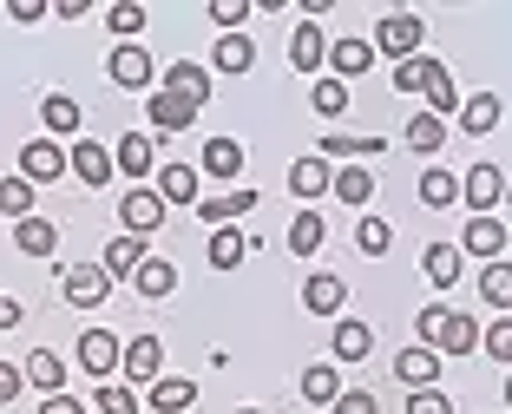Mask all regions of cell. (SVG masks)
I'll return each mask as SVG.
<instances>
[{
    "label": "cell",
    "instance_id": "cell-1",
    "mask_svg": "<svg viewBox=\"0 0 512 414\" xmlns=\"http://www.w3.org/2000/svg\"><path fill=\"white\" fill-rule=\"evenodd\" d=\"M394 92H427V112H453L460 106V92H453V73L440 60H427V53H414V60L394 66Z\"/></svg>",
    "mask_w": 512,
    "mask_h": 414
},
{
    "label": "cell",
    "instance_id": "cell-2",
    "mask_svg": "<svg viewBox=\"0 0 512 414\" xmlns=\"http://www.w3.org/2000/svg\"><path fill=\"white\" fill-rule=\"evenodd\" d=\"M421 40H427V20L421 14H388L368 46H375V53H388V60L401 66V60H414V53H421Z\"/></svg>",
    "mask_w": 512,
    "mask_h": 414
},
{
    "label": "cell",
    "instance_id": "cell-3",
    "mask_svg": "<svg viewBox=\"0 0 512 414\" xmlns=\"http://www.w3.org/2000/svg\"><path fill=\"white\" fill-rule=\"evenodd\" d=\"M66 171H73L86 191H106V184H112V145H99V138H73V145H66Z\"/></svg>",
    "mask_w": 512,
    "mask_h": 414
},
{
    "label": "cell",
    "instance_id": "cell-4",
    "mask_svg": "<svg viewBox=\"0 0 512 414\" xmlns=\"http://www.w3.org/2000/svg\"><path fill=\"white\" fill-rule=\"evenodd\" d=\"M60 296L73 309H99V303H112V276L99 270V263H73V270L60 276Z\"/></svg>",
    "mask_w": 512,
    "mask_h": 414
},
{
    "label": "cell",
    "instance_id": "cell-5",
    "mask_svg": "<svg viewBox=\"0 0 512 414\" xmlns=\"http://www.w3.org/2000/svg\"><path fill=\"white\" fill-rule=\"evenodd\" d=\"M106 73H112V86H125V92H145L151 79H158V66H151V53H145L138 40H125V46H112Z\"/></svg>",
    "mask_w": 512,
    "mask_h": 414
},
{
    "label": "cell",
    "instance_id": "cell-6",
    "mask_svg": "<svg viewBox=\"0 0 512 414\" xmlns=\"http://www.w3.org/2000/svg\"><path fill=\"white\" fill-rule=\"evenodd\" d=\"M119 375L125 382H158V375H165V342L158 336H132L119 349Z\"/></svg>",
    "mask_w": 512,
    "mask_h": 414
},
{
    "label": "cell",
    "instance_id": "cell-7",
    "mask_svg": "<svg viewBox=\"0 0 512 414\" xmlns=\"http://www.w3.org/2000/svg\"><path fill=\"white\" fill-rule=\"evenodd\" d=\"M119 217H125V237H145V230L165 224V198H158L151 184H132V191L119 198Z\"/></svg>",
    "mask_w": 512,
    "mask_h": 414
},
{
    "label": "cell",
    "instance_id": "cell-8",
    "mask_svg": "<svg viewBox=\"0 0 512 414\" xmlns=\"http://www.w3.org/2000/svg\"><path fill=\"white\" fill-rule=\"evenodd\" d=\"M460 198L473 204V217H493L499 198H506V171L499 165H473L467 178H460Z\"/></svg>",
    "mask_w": 512,
    "mask_h": 414
},
{
    "label": "cell",
    "instance_id": "cell-9",
    "mask_svg": "<svg viewBox=\"0 0 512 414\" xmlns=\"http://www.w3.org/2000/svg\"><path fill=\"white\" fill-rule=\"evenodd\" d=\"M66 171V145H53V138H27L20 145V178L27 184H53Z\"/></svg>",
    "mask_w": 512,
    "mask_h": 414
},
{
    "label": "cell",
    "instance_id": "cell-10",
    "mask_svg": "<svg viewBox=\"0 0 512 414\" xmlns=\"http://www.w3.org/2000/svg\"><path fill=\"white\" fill-rule=\"evenodd\" d=\"M211 86H217V79H211V66H197V60H178V66H165V92H171V99H184V106H204V99H211Z\"/></svg>",
    "mask_w": 512,
    "mask_h": 414
},
{
    "label": "cell",
    "instance_id": "cell-11",
    "mask_svg": "<svg viewBox=\"0 0 512 414\" xmlns=\"http://www.w3.org/2000/svg\"><path fill=\"white\" fill-rule=\"evenodd\" d=\"M119 349H125L119 336H106V329H86L73 355H79V368H86V375H99V382H112V368H119Z\"/></svg>",
    "mask_w": 512,
    "mask_h": 414
},
{
    "label": "cell",
    "instance_id": "cell-12",
    "mask_svg": "<svg viewBox=\"0 0 512 414\" xmlns=\"http://www.w3.org/2000/svg\"><path fill=\"white\" fill-rule=\"evenodd\" d=\"M342 303H348V283L335 270H316L302 283V309H309V316H342Z\"/></svg>",
    "mask_w": 512,
    "mask_h": 414
},
{
    "label": "cell",
    "instance_id": "cell-13",
    "mask_svg": "<svg viewBox=\"0 0 512 414\" xmlns=\"http://www.w3.org/2000/svg\"><path fill=\"white\" fill-rule=\"evenodd\" d=\"M132 290L145 296V303H165V296L178 290V263H171V257H145L132 270Z\"/></svg>",
    "mask_w": 512,
    "mask_h": 414
},
{
    "label": "cell",
    "instance_id": "cell-14",
    "mask_svg": "<svg viewBox=\"0 0 512 414\" xmlns=\"http://www.w3.org/2000/svg\"><path fill=\"white\" fill-rule=\"evenodd\" d=\"M329 355H335V362H368V355H375V329L355 322V316H342V322H335V336H329Z\"/></svg>",
    "mask_w": 512,
    "mask_h": 414
},
{
    "label": "cell",
    "instance_id": "cell-15",
    "mask_svg": "<svg viewBox=\"0 0 512 414\" xmlns=\"http://www.w3.org/2000/svg\"><path fill=\"white\" fill-rule=\"evenodd\" d=\"M453 250H473V257L499 263V257H506V224H499V217H473V224H467V237H460Z\"/></svg>",
    "mask_w": 512,
    "mask_h": 414
},
{
    "label": "cell",
    "instance_id": "cell-16",
    "mask_svg": "<svg viewBox=\"0 0 512 414\" xmlns=\"http://www.w3.org/2000/svg\"><path fill=\"white\" fill-rule=\"evenodd\" d=\"M145 257H151V250H145V237H112V244H106V257H99V270H106L112 283H132V270H138Z\"/></svg>",
    "mask_w": 512,
    "mask_h": 414
},
{
    "label": "cell",
    "instance_id": "cell-17",
    "mask_svg": "<svg viewBox=\"0 0 512 414\" xmlns=\"http://www.w3.org/2000/svg\"><path fill=\"white\" fill-rule=\"evenodd\" d=\"M250 204H256V191H243V184H237V191H211V198H197V217H204L211 230H224L230 217H243Z\"/></svg>",
    "mask_w": 512,
    "mask_h": 414
},
{
    "label": "cell",
    "instance_id": "cell-18",
    "mask_svg": "<svg viewBox=\"0 0 512 414\" xmlns=\"http://www.w3.org/2000/svg\"><path fill=\"white\" fill-rule=\"evenodd\" d=\"M329 198H342L348 211H362V204L375 198V171H368V165H342V171L329 178Z\"/></svg>",
    "mask_w": 512,
    "mask_h": 414
},
{
    "label": "cell",
    "instance_id": "cell-19",
    "mask_svg": "<svg viewBox=\"0 0 512 414\" xmlns=\"http://www.w3.org/2000/svg\"><path fill=\"white\" fill-rule=\"evenodd\" d=\"M14 250H27V257H53V250H60V224H53V217H20V224H14Z\"/></svg>",
    "mask_w": 512,
    "mask_h": 414
},
{
    "label": "cell",
    "instance_id": "cell-20",
    "mask_svg": "<svg viewBox=\"0 0 512 414\" xmlns=\"http://www.w3.org/2000/svg\"><path fill=\"white\" fill-rule=\"evenodd\" d=\"M112 165L125 171V178H151V165H158V152H151L145 132H125L119 145H112Z\"/></svg>",
    "mask_w": 512,
    "mask_h": 414
},
{
    "label": "cell",
    "instance_id": "cell-21",
    "mask_svg": "<svg viewBox=\"0 0 512 414\" xmlns=\"http://www.w3.org/2000/svg\"><path fill=\"white\" fill-rule=\"evenodd\" d=\"M145 119L158 125V132H191L197 112L184 106V99H171V92H151V99H145Z\"/></svg>",
    "mask_w": 512,
    "mask_h": 414
},
{
    "label": "cell",
    "instance_id": "cell-22",
    "mask_svg": "<svg viewBox=\"0 0 512 414\" xmlns=\"http://www.w3.org/2000/svg\"><path fill=\"white\" fill-rule=\"evenodd\" d=\"M211 66H217V73H230V79L250 73V66H256V40H243V33H224V40L211 46Z\"/></svg>",
    "mask_w": 512,
    "mask_h": 414
},
{
    "label": "cell",
    "instance_id": "cell-23",
    "mask_svg": "<svg viewBox=\"0 0 512 414\" xmlns=\"http://www.w3.org/2000/svg\"><path fill=\"white\" fill-rule=\"evenodd\" d=\"M421 276L434 283V290H453V283H460V250L453 244H427L421 250Z\"/></svg>",
    "mask_w": 512,
    "mask_h": 414
},
{
    "label": "cell",
    "instance_id": "cell-24",
    "mask_svg": "<svg viewBox=\"0 0 512 414\" xmlns=\"http://www.w3.org/2000/svg\"><path fill=\"white\" fill-rule=\"evenodd\" d=\"M329 178H335L329 158H296V165H289V191H296V198H322Z\"/></svg>",
    "mask_w": 512,
    "mask_h": 414
},
{
    "label": "cell",
    "instance_id": "cell-25",
    "mask_svg": "<svg viewBox=\"0 0 512 414\" xmlns=\"http://www.w3.org/2000/svg\"><path fill=\"white\" fill-rule=\"evenodd\" d=\"M322 53H329L322 27H316V20H302V27H296V40H289V66H296V73H316V66H322Z\"/></svg>",
    "mask_w": 512,
    "mask_h": 414
},
{
    "label": "cell",
    "instance_id": "cell-26",
    "mask_svg": "<svg viewBox=\"0 0 512 414\" xmlns=\"http://www.w3.org/2000/svg\"><path fill=\"white\" fill-rule=\"evenodd\" d=\"M335 395H342V375H335V362H309V368H302V401H309V408H329Z\"/></svg>",
    "mask_w": 512,
    "mask_h": 414
},
{
    "label": "cell",
    "instance_id": "cell-27",
    "mask_svg": "<svg viewBox=\"0 0 512 414\" xmlns=\"http://www.w3.org/2000/svg\"><path fill=\"white\" fill-rule=\"evenodd\" d=\"M20 375H27V382L40 388V395H60V388H66V362H60V355H53V349H33Z\"/></svg>",
    "mask_w": 512,
    "mask_h": 414
},
{
    "label": "cell",
    "instance_id": "cell-28",
    "mask_svg": "<svg viewBox=\"0 0 512 414\" xmlns=\"http://www.w3.org/2000/svg\"><path fill=\"white\" fill-rule=\"evenodd\" d=\"M394 375H401L407 388H434L440 382V355L434 349H407V355H394Z\"/></svg>",
    "mask_w": 512,
    "mask_h": 414
},
{
    "label": "cell",
    "instance_id": "cell-29",
    "mask_svg": "<svg viewBox=\"0 0 512 414\" xmlns=\"http://www.w3.org/2000/svg\"><path fill=\"white\" fill-rule=\"evenodd\" d=\"M473 349H480V322H473V316H447V329H440L434 355L447 362V355H473Z\"/></svg>",
    "mask_w": 512,
    "mask_h": 414
},
{
    "label": "cell",
    "instance_id": "cell-30",
    "mask_svg": "<svg viewBox=\"0 0 512 414\" xmlns=\"http://www.w3.org/2000/svg\"><path fill=\"white\" fill-rule=\"evenodd\" d=\"M329 66H335V79H355V73L375 66V46L368 40H329Z\"/></svg>",
    "mask_w": 512,
    "mask_h": 414
},
{
    "label": "cell",
    "instance_id": "cell-31",
    "mask_svg": "<svg viewBox=\"0 0 512 414\" xmlns=\"http://www.w3.org/2000/svg\"><path fill=\"white\" fill-rule=\"evenodd\" d=\"M197 401V382H184V375H158V382H151V408L158 414H184Z\"/></svg>",
    "mask_w": 512,
    "mask_h": 414
},
{
    "label": "cell",
    "instance_id": "cell-32",
    "mask_svg": "<svg viewBox=\"0 0 512 414\" xmlns=\"http://www.w3.org/2000/svg\"><path fill=\"white\" fill-rule=\"evenodd\" d=\"M204 257H211V270H237L243 257H250V237H243V230H211V250H204Z\"/></svg>",
    "mask_w": 512,
    "mask_h": 414
},
{
    "label": "cell",
    "instance_id": "cell-33",
    "mask_svg": "<svg viewBox=\"0 0 512 414\" xmlns=\"http://www.w3.org/2000/svg\"><path fill=\"white\" fill-rule=\"evenodd\" d=\"M204 171H211L217 184H230L243 171V145L237 138H211V145H204Z\"/></svg>",
    "mask_w": 512,
    "mask_h": 414
},
{
    "label": "cell",
    "instance_id": "cell-34",
    "mask_svg": "<svg viewBox=\"0 0 512 414\" xmlns=\"http://www.w3.org/2000/svg\"><path fill=\"white\" fill-rule=\"evenodd\" d=\"M375 152H381V138H348V132H335V138H322V152H316V158H342V165H368Z\"/></svg>",
    "mask_w": 512,
    "mask_h": 414
},
{
    "label": "cell",
    "instance_id": "cell-35",
    "mask_svg": "<svg viewBox=\"0 0 512 414\" xmlns=\"http://www.w3.org/2000/svg\"><path fill=\"white\" fill-rule=\"evenodd\" d=\"M322 237H329V224H322V211H296V224H289V250L296 257H316Z\"/></svg>",
    "mask_w": 512,
    "mask_h": 414
},
{
    "label": "cell",
    "instance_id": "cell-36",
    "mask_svg": "<svg viewBox=\"0 0 512 414\" xmlns=\"http://www.w3.org/2000/svg\"><path fill=\"white\" fill-rule=\"evenodd\" d=\"M421 204H427V211H447V204H460V178H447L440 165H427V171H421Z\"/></svg>",
    "mask_w": 512,
    "mask_h": 414
},
{
    "label": "cell",
    "instance_id": "cell-37",
    "mask_svg": "<svg viewBox=\"0 0 512 414\" xmlns=\"http://www.w3.org/2000/svg\"><path fill=\"white\" fill-rule=\"evenodd\" d=\"M499 119H506V106H499V92H480V99H467V106H460V125H467L473 138H480V132H493Z\"/></svg>",
    "mask_w": 512,
    "mask_h": 414
},
{
    "label": "cell",
    "instance_id": "cell-38",
    "mask_svg": "<svg viewBox=\"0 0 512 414\" xmlns=\"http://www.w3.org/2000/svg\"><path fill=\"white\" fill-rule=\"evenodd\" d=\"M158 198L165 204H197V171L191 165H165L158 171Z\"/></svg>",
    "mask_w": 512,
    "mask_h": 414
},
{
    "label": "cell",
    "instance_id": "cell-39",
    "mask_svg": "<svg viewBox=\"0 0 512 414\" xmlns=\"http://www.w3.org/2000/svg\"><path fill=\"white\" fill-rule=\"evenodd\" d=\"M407 145H414L421 158H434L440 145H447V125H440L434 112H414V119H407Z\"/></svg>",
    "mask_w": 512,
    "mask_h": 414
},
{
    "label": "cell",
    "instance_id": "cell-40",
    "mask_svg": "<svg viewBox=\"0 0 512 414\" xmlns=\"http://www.w3.org/2000/svg\"><path fill=\"white\" fill-rule=\"evenodd\" d=\"M40 119H46V132H53V138H60V132H79V99L46 92V99H40Z\"/></svg>",
    "mask_w": 512,
    "mask_h": 414
},
{
    "label": "cell",
    "instance_id": "cell-41",
    "mask_svg": "<svg viewBox=\"0 0 512 414\" xmlns=\"http://www.w3.org/2000/svg\"><path fill=\"white\" fill-rule=\"evenodd\" d=\"M480 303L512 309V263H506V257H499V263H486V276H480Z\"/></svg>",
    "mask_w": 512,
    "mask_h": 414
},
{
    "label": "cell",
    "instance_id": "cell-42",
    "mask_svg": "<svg viewBox=\"0 0 512 414\" xmlns=\"http://www.w3.org/2000/svg\"><path fill=\"white\" fill-rule=\"evenodd\" d=\"M309 106H316L322 112V119H342V112H348V86H342V79H316V92H309Z\"/></svg>",
    "mask_w": 512,
    "mask_h": 414
},
{
    "label": "cell",
    "instance_id": "cell-43",
    "mask_svg": "<svg viewBox=\"0 0 512 414\" xmlns=\"http://www.w3.org/2000/svg\"><path fill=\"white\" fill-rule=\"evenodd\" d=\"M0 204H7V217H33V184L27 178H0Z\"/></svg>",
    "mask_w": 512,
    "mask_h": 414
},
{
    "label": "cell",
    "instance_id": "cell-44",
    "mask_svg": "<svg viewBox=\"0 0 512 414\" xmlns=\"http://www.w3.org/2000/svg\"><path fill=\"white\" fill-rule=\"evenodd\" d=\"M99 414H138V395L125 382H99V401H92Z\"/></svg>",
    "mask_w": 512,
    "mask_h": 414
},
{
    "label": "cell",
    "instance_id": "cell-45",
    "mask_svg": "<svg viewBox=\"0 0 512 414\" xmlns=\"http://www.w3.org/2000/svg\"><path fill=\"white\" fill-rule=\"evenodd\" d=\"M355 244H362V257H381V250L394 244V230H388V217H362V230H355Z\"/></svg>",
    "mask_w": 512,
    "mask_h": 414
},
{
    "label": "cell",
    "instance_id": "cell-46",
    "mask_svg": "<svg viewBox=\"0 0 512 414\" xmlns=\"http://www.w3.org/2000/svg\"><path fill=\"white\" fill-rule=\"evenodd\" d=\"M250 14H256V0H211V27H224V33H237Z\"/></svg>",
    "mask_w": 512,
    "mask_h": 414
},
{
    "label": "cell",
    "instance_id": "cell-47",
    "mask_svg": "<svg viewBox=\"0 0 512 414\" xmlns=\"http://www.w3.org/2000/svg\"><path fill=\"white\" fill-rule=\"evenodd\" d=\"M106 20H112V33H119V46H125L138 27H145V7H138V0H119V7H112Z\"/></svg>",
    "mask_w": 512,
    "mask_h": 414
},
{
    "label": "cell",
    "instance_id": "cell-48",
    "mask_svg": "<svg viewBox=\"0 0 512 414\" xmlns=\"http://www.w3.org/2000/svg\"><path fill=\"white\" fill-rule=\"evenodd\" d=\"M447 316H453L447 303H427L421 316H414V329H421V349H434V342H440V329H447Z\"/></svg>",
    "mask_w": 512,
    "mask_h": 414
},
{
    "label": "cell",
    "instance_id": "cell-49",
    "mask_svg": "<svg viewBox=\"0 0 512 414\" xmlns=\"http://www.w3.org/2000/svg\"><path fill=\"white\" fill-rule=\"evenodd\" d=\"M329 408H335V414H381V401H375V388H342Z\"/></svg>",
    "mask_w": 512,
    "mask_h": 414
},
{
    "label": "cell",
    "instance_id": "cell-50",
    "mask_svg": "<svg viewBox=\"0 0 512 414\" xmlns=\"http://www.w3.org/2000/svg\"><path fill=\"white\" fill-rule=\"evenodd\" d=\"M407 414H453V401L440 395V388H414V395H407Z\"/></svg>",
    "mask_w": 512,
    "mask_h": 414
},
{
    "label": "cell",
    "instance_id": "cell-51",
    "mask_svg": "<svg viewBox=\"0 0 512 414\" xmlns=\"http://www.w3.org/2000/svg\"><path fill=\"white\" fill-rule=\"evenodd\" d=\"M486 355H493V362L512 355V322H493V329H486Z\"/></svg>",
    "mask_w": 512,
    "mask_h": 414
},
{
    "label": "cell",
    "instance_id": "cell-52",
    "mask_svg": "<svg viewBox=\"0 0 512 414\" xmlns=\"http://www.w3.org/2000/svg\"><path fill=\"white\" fill-rule=\"evenodd\" d=\"M20 388H27V375H20L14 362H0V408H7V401H14Z\"/></svg>",
    "mask_w": 512,
    "mask_h": 414
},
{
    "label": "cell",
    "instance_id": "cell-53",
    "mask_svg": "<svg viewBox=\"0 0 512 414\" xmlns=\"http://www.w3.org/2000/svg\"><path fill=\"white\" fill-rule=\"evenodd\" d=\"M40 414H86V401H73V395L60 388V395H46V401H40Z\"/></svg>",
    "mask_w": 512,
    "mask_h": 414
},
{
    "label": "cell",
    "instance_id": "cell-54",
    "mask_svg": "<svg viewBox=\"0 0 512 414\" xmlns=\"http://www.w3.org/2000/svg\"><path fill=\"white\" fill-rule=\"evenodd\" d=\"M7 14H14L20 27H33V20H46V0H14V7H7Z\"/></svg>",
    "mask_w": 512,
    "mask_h": 414
},
{
    "label": "cell",
    "instance_id": "cell-55",
    "mask_svg": "<svg viewBox=\"0 0 512 414\" xmlns=\"http://www.w3.org/2000/svg\"><path fill=\"white\" fill-rule=\"evenodd\" d=\"M20 316H27V309H20V303H14V296H7V303H0V329H14V322H20Z\"/></svg>",
    "mask_w": 512,
    "mask_h": 414
},
{
    "label": "cell",
    "instance_id": "cell-56",
    "mask_svg": "<svg viewBox=\"0 0 512 414\" xmlns=\"http://www.w3.org/2000/svg\"><path fill=\"white\" fill-rule=\"evenodd\" d=\"M237 414H263V408H237Z\"/></svg>",
    "mask_w": 512,
    "mask_h": 414
},
{
    "label": "cell",
    "instance_id": "cell-57",
    "mask_svg": "<svg viewBox=\"0 0 512 414\" xmlns=\"http://www.w3.org/2000/svg\"><path fill=\"white\" fill-rule=\"evenodd\" d=\"M0 217H7V204H0Z\"/></svg>",
    "mask_w": 512,
    "mask_h": 414
},
{
    "label": "cell",
    "instance_id": "cell-58",
    "mask_svg": "<svg viewBox=\"0 0 512 414\" xmlns=\"http://www.w3.org/2000/svg\"><path fill=\"white\" fill-rule=\"evenodd\" d=\"M0 303H7V290H0Z\"/></svg>",
    "mask_w": 512,
    "mask_h": 414
}]
</instances>
